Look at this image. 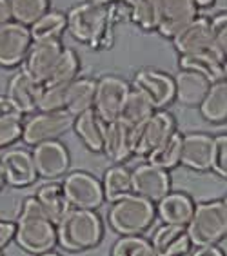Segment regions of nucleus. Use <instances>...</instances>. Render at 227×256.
Segmentation results:
<instances>
[{"instance_id": "nucleus-31", "label": "nucleus", "mask_w": 227, "mask_h": 256, "mask_svg": "<svg viewBox=\"0 0 227 256\" xmlns=\"http://www.w3.org/2000/svg\"><path fill=\"white\" fill-rule=\"evenodd\" d=\"M102 189H104V198L109 202H116L120 198L131 194V172L124 166H113L109 168L102 180Z\"/></svg>"}, {"instance_id": "nucleus-22", "label": "nucleus", "mask_w": 227, "mask_h": 256, "mask_svg": "<svg viewBox=\"0 0 227 256\" xmlns=\"http://www.w3.org/2000/svg\"><path fill=\"white\" fill-rule=\"evenodd\" d=\"M151 244L158 256H184L191 249L188 229L182 226H168V224H164L154 231Z\"/></svg>"}, {"instance_id": "nucleus-20", "label": "nucleus", "mask_w": 227, "mask_h": 256, "mask_svg": "<svg viewBox=\"0 0 227 256\" xmlns=\"http://www.w3.org/2000/svg\"><path fill=\"white\" fill-rule=\"evenodd\" d=\"M133 134L134 129L122 120L106 124L104 151L108 158L114 164H122L133 156Z\"/></svg>"}, {"instance_id": "nucleus-44", "label": "nucleus", "mask_w": 227, "mask_h": 256, "mask_svg": "<svg viewBox=\"0 0 227 256\" xmlns=\"http://www.w3.org/2000/svg\"><path fill=\"white\" fill-rule=\"evenodd\" d=\"M11 22V11L8 6V0H0V26Z\"/></svg>"}, {"instance_id": "nucleus-14", "label": "nucleus", "mask_w": 227, "mask_h": 256, "mask_svg": "<svg viewBox=\"0 0 227 256\" xmlns=\"http://www.w3.org/2000/svg\"><path fill=\"white\" fill-rule=\"evenodd\" d=\"M134 89H138L153 104L154 109H164L174 100V80L156 69H142L134 74Z\"/></svg>"}, {"instance_id": "nucleus-4", "label": "nucleus", "mask_w": 227, "mask_h": 256, "mask_svg": "<svg viewBox=\"0 0 227 256\" xmlns=\"http://www.w3.org/2000/svg\"><path fill=\"white\" fill-rule=\"evenodd\" d=\"M154 216V204L134 192L113 202L109 209V224L122 236H140L153 226Z\"/></svg>"}, {"instance_id": "nucleus-24", "label": "nucleus", "mask_w": 227, "mask_h": 256, "mask_svg": "<svg viewBox=\"0 0 227 256\" xmlns=\"http://www.w3.org/2000/svg\"><path fill=\"white\" fill-rule=\"evenodd\" d=\"M74 133L78 134L80 140L88 146V149L100 153L104 149V134H106V122L100 118L94 109H88L78 116H74L73 122Z\"/></svg>"}, {"instance_id": "nucleus-5", "label": "nucleus", "mask_w": 227, "mask_h": 256, "mask_svg": "<svg viewBox=\"0 0 227 256\" xmlns=\"http://www.w3.org/2000/svg\"><path fill=\"white\" fill-rule=\"evenodd\" d=\"M191 246H216L227 236V207L224 200H212L194 206L191 220L186 226Z\"/></svg>"}, {"instance_id": "nucleus-35", "label": "nucleus", "mask_w": 227, "mask_h": 256, "mask_svg": "<svg viewBox=\"0 0 227 256\" xmlns=\"http://www.w3.org/2000/svg\"><path fill=\"white\" fill-rule=\"evenodd\" d=\"M8 6L11 11V18L28 28L50 11L48 10L50 0H8Z\"/></svg>"}, {"instance_id": "nucleus-36", "label": "nucleus", "mask_w": 227, "mask_h": 256, "mask_svg": "<svg viewBox=\"0 0 227 256\" xmlns=\"http://www.w3.org/2000/svg\"><path fill=\"white\" fill-rule=\"evenodd\" d=\"M111 256H158L153 244L142 236H120L114 242Z\"/></svg>"}, {"instance_id": "nucleus-28", "label": "nucleus", "mask_w": 227, "mask_h": 256, "mask_svg": "<svg viewBox=\"0 0 227 256\" xmlns=\"http://www.w3.org/2000/svg\"><path fill=\"white\" fill-rule=\"evenodd\" d=\"M200 113L208 122L220 124L227 120V80L212 82L209 93L200 104Z\"/></svg>"}, {"instance_id": "nucleus-33", "label": "nucleus", "mask_w": 227, "mask_h": 256, "mask_svg": "<svg viewBox=\"0 0 227 256\" xmlns=\"http://www.w3.org/2000/svg\"><path fill=\"white\" fill-rule=\"evenodd\" d=\"M131 22L146 31H154L160 26L162 0H131Z\"/></svg>"}, {"instance_id": "nucleus-12", "label": "nucleus", "mask_w": 227, "mask_h": 256, "mask_svg": "<svg viewBox=\"0 0 227 256\" xmlns=\"http://www.w3.org/2000/svg\"><path fill=\"white\" fill-rule=\"evenodd\" d=\"M31 156L35 162L36 174L48 178V180L64 176L71 164L70 151L58 140H50V142H42L35 146Z\"/></svg>"}, {"instance_id": "nucleus-8", "label": "nucleus", "mask_w": 227, "mask_h": 256, "mask_svg": "<svg viewBox=\"0 0 227 256\" xmlns=\"http://www.w3.org/2000/svg\"><path fill=\"white\" fill-rule=\"evenodd\" d=\"M68 202L74 209H89L94 211L104 204V189L102 182H98L93 174L86 171H73L64 176L60 184Z\"/></svg>"}, {"instance_id": "nucleus-6", "label": "nucleus", "mask_w": 227, "mask_h": 256, "mask_svg": "<svg viewBox=\"0 0 227 256\" xmlns=\"http://www.w3.org/2000/svg\"><path fill=\"white\" fill-rule=\"evenodd\" d=\"M176 131L173 114L158 109L142 126L134 128L133 134V154L148 158L154 149L160 148L171 134Z\"/></svg>"}, {"instance_id": "nucleus-32", "label": "nucleus", "mask_w": 227, "mask_h": 256, "mask_svg": "<svg viewBox=\"0 0 227 256\" xmlns=\"http://www.w3.org/2000/svg\"><path fill=\"white\" fill-rule=\"evenodd\" d=\"M78 73H80L78 54L74 53L71 48H64L58 62H56V66H54V69L51 71L50 78L46 80L44 86L46 88H51V86L70 84L74 78H78Z\"/></svg>"}, {"instance_id": "nucleus-48", "label": "nucleus", "mask_w": 227, "mask_h": 256, "mask_svg": "<svg viewBox=\"0 0 227 256\" xmlns=\"http://www.w3.org/2000/svg\"><path fill=\"white\" fill-rule=\"evenodd\" d=\"M6 184V178H4V171H2V166H0V189L4 188Z\"/></svg>"}, {"instance_id": "nucleus-52", "label": "nucleus", "mask_w": 227, "mask_h": 256, "mask_svg": "<svg viewBox=\"0 0 227 256\" xmlns=\"http://www.w3.org/2000/svg\"><path fill=\"white\" fill-rule=\"evenodd\" d=\"M0 256H2V252H0Z\"/></svg>"}, {"instance_id": "nucleus-7", "label": "nucleus", "mask_w": 227, "mask_h": 256, "mask_svg": "<svg viewBox=\"0 0 227 256\" xmlns=\"http://www.w3.org/2000/svg\"><path fill=\"white\" fill-rule=\"evenodd\" d=\"M74 116L68 111H50V113H36L24 122L22 140L28 146H38L42 142L56 140L73 128Z\"/></svg>"}, {"instance_id": "nucleus-46", "label": "nucleus", "mask_w": 227, "mask_h": 256, "mask_svg": "<svg viewBox=\"0 0 227 256\" xmlns=\"http://www.w3.org/2000/svg\"><path fill=\"white\" fill-rule=\"evenodd\" d=\"M212 6H216L222 13H227V0H214V2H212Z\"/></svg>"}, {"instance_id": "nucleus-18", "label": "nucleus", "mask_w": 227, "mask_h": 256, "mask_svg": "<svg viewBox=\"0 0 227 256\" xmlns=\"http://www.w3.org/2000/svg\"><path fill=\"white\" fill-rule=\"evenodd\" d=\"M0 166L4 171L6 184L13 188H26L35 184L38 178L35 169V162L30 151L26 149H10L0 156Z\"/></svg>"}, {"instance_id": "nucleus-47", "label": "nucleus", "mask_w": 227, "mask_h": 256, "mask_svg": "<svg viewBox=\"0 0 227 256\" xmlns=\"http://www.w3.org/2000/svg\"><path fill=\"white\" fill-rule=\"evenodd\" d=\"M198 4V8H209V6H212V2L214 0H194Z\"/></svg>"}, {"instance_id": "nucleus-27", "label": "nucleus", "mask_w": 227, "mask_h": 256, "mask_svg": "<svg viewBox=\"0 0 227 256\" xmlns=\"http://www.w3.org/2000/svg\"><path fill=\"white\" fill-rule=\"evenodd\" d=\"M35 198L38 200V204L42 206V209H44L46 214L50 216V220L54 226H56V224L66 216V212L71 209L70 202H68V198H66L60 184H46V186L38 188Z\"/></svg>"}, {"instance_id": "nucleus-51", "label": "nucleus", "mask_w": 227, "mask_h": 256, "mask_svg": "<svg viewBox=\"0 0 227 256\" xmlns=\"http://www.w3.org/2000/svg\"><path fill=\"white\" fill-rule=\"evenodd\" d=\"M224 204H226V207H227V196H226V200H224Z\"/></svg>"}, {"instance_id": "nucleus-17", "label": "nucleus", "mask_w": 227, "mask_h": 256, "mask_svg": "<svg viewBox=\"0 0 227 256\" xmlns=\"http://www.w3.org/2000/svg\"><path fill=\"white\" fill-rule=\"evenodd\" d=\"M196 16L198 4L194 0H162V16L158 31L166 38H174Z\"/></svg>"}, {"instance_id": "nucleus-11", "label": "nucleus", "mask_w": 227, "mask_h": 256, "mask_svg": "<svg viewBox=\"0 0 227 256\" xmlns=\"http://www.w3.org/2000/svg\"><path fill=\"white\" fill-rule=\"evenodd\" d=\"M30 28L18 22H8L0 26V66L2 68H15L24 62L31 50Z\"/></svg>"}, {"instance_id": "nucleus-37", "label": "nucleus", "mask_w": 227, "mask_h": 256, "mask_svg": "<svg viewBox=\"0 0 227 256\" xmlns=\"http://www.w3.org/2000/svg\"><path fill=\"white\" fill-rule=\"evenodd\" d=\"M66 88L64 86H51L44 88V93L40 96L38 111L40 113H50V111H66Z\"/></svg>"}, {"instance_id": "nucleus-34", "label": "nucleus", "mask_w": 227, "mask_h": 256, "mask_svg": "<svg viewBox=\"0 0 227 256\" xmlns=\"http://www.w3.org/2000/svg\"><path fill=\"white\" fill-rule=\"evenodd\" d=\"M182 138L184 134H180L178 131H174L166 142L156 148L153 153L148 156V162L151 166H156L160 169H173L180 164V153H182Z\"/></svg>"}, {"instance_id": "nucleus-10", "label": "nucleus", "mask_w": 227, "mask_h": 256, "mask_svg": "<svg viewBox=\"0 0 227 256\" xmlns=\"http://www.w3.org/2000/svg\"><path fill=\"white\" fill-rule=\"evenodd\" d=\"M131 191L149 202H160L171 192V176L166 169L151 164H140L131 171Z\"/></svg>"}, {"instance_id": "nucleus-13", "label": "nucleus", "mask_w": 227, "mask_h": 256, "mask_svg": "<svg viewBox=\"0 0 227 256\" xmlns=\"http://www.w3.org/2000/svg\"><path fill=\"white\" fill-rule=\"evenodd\" d=\"M64 48L66 46L60 40H36L31 44L30 53L26 56L24 69L35 80L46 84V80L50 78L51 71L58 62Z\"/></svg>"}, {"instance_id": "nucleus-23", "label": "nucleus", "mask_w": 227, "mask_h": 256, "mask_svg": "<svg viewBox=\"0 0 227 256\" xmlns=\"http://www.w3.org/2000/svg\"><path fill=\"white\" fill-rule=\"evenodd\" d=\"M156 212L164 224L186 227L194 212V202L186 192H169L158 202Z\"/></svg>"}, {"instance_id": "nucleus-16", "label": "nucleus", "mask_w": 227, "mask_h": 256, "mask_svg": "<svg viewBox=\"0 0 227 256\" xmlns=\"http://www.w3.org/2000/svg\"><path fill=\"white\" fill-rule=\"evenodd\" d=\"M44 88L46 86L42 82L35 80L26 69H22L11 76L6 96L22 114H30L38 111V102L44 93Z\"/></svg>"}, {"instance_id": "nucleus-49", "label": "nucleus", "mask_w": 227, "mask_h": 256, "mask_svg": "<svg viewBox=\"0 0 227 256\" xmlns=\"http://www.w3.org/2000/svg\"><path fill=\"white\" fill-rule=\"evenodd\" d=\"M38 256H60V254H56V252H44V254H38Z\"/></svg>"}, {"instance_id": "nucleus-39", "label": "nucleus", "mask_w": 227, "mask_h": 256, "mask_svg": "<svg viewBox=\"0 0 227 256\" xmlns=\"http://www.w3.org/2000/svg\"><path fill=\"white\" fill-rule=\"evenodd\" d=\"M211 169L218 176L227 178V133L212 138V162Z\"/></svg>"}, {"instance_id": "nucleus-15", "label": "nucleus", "mask_w": 227, "mask_h": 256, "mask_svg": "<svg viewBox=\"0 0 227 256\" xmlns=\"http://www.w3.org/2000/svg\"><path fill=\"white\" fill-rule=\"evenodd\" d=\"M173 44L180 54L218 51L212 36V26L208 16H196L173 38Z\"/></svg>"}, {"instance_id": "nucleus-3", "label": "nucleus", "mask_w": 227, "mask_h": 256, "mask_svg": "<svg viewBox=\"0 0 227 256\" xmlns=\"http://www.w3.org/2000/svg\"><path fill=\"white\" fill-rule=\"evenodd\" d=\"M104 238L102 218L89 209L71 207L56 224V244L68 251H86L96 247Z\"/></svg>"}, {"instance_id": "nucleus-41", "label": "nucleus", "mask_w": 227, "mask_h": 256, "mask_svg": "<svg viewBox=\"0 0 227 256\" xmlns=\"http://www.w3.org/2000/svg\"><path fill=\"white\" fill-rule=\"evenodd\" d=\"M13 238H15V224L0 220V249L8 246Z\"/></svg>"}, {"instance_id": "nucleus-25", "label": "nucleus", "mask_w": 227, "mask_h": 256, "mask_svg": "<svg viewBox=\"0 0 227 256\" xmlns=\"http://www.w3.org/2000/svg\"><path fill=\"white\" fill-rule=\"evenodd\" d=\"M180 68L196 71V73L204 74L211 82H218V80L224 78L226 60L220 54V51H204V53L180 54Z\"/></svg>"}, {"instance_id": "nucleus-38", "label": "nucleus", "mask_w": 227, "mask_h": 256, "mask_svg": "<svg viewBox=\"0 0 227 256\" xmlns=\"http://www.w3.org/2000/svg\"><path fill=\"white\" fill-rule=\"evenodd\" d=\"M22 129H24V114H13L0 120V149L22 138Z\"/></svg>"}, {"instance_id": "nucleus-30", "label": "nucleus", "mask_w": 227, "mask_h": 256, "mask_svg": "<svg viewBox=\"0 0 227 256\" xmlns=\"http://www.w3.org/2000/svg\"><path fill=\"white\" fill-rule=\"evenodd\" d=\"M68 30V18L60 11H48L30 26V33L33 42L36 40H60V36Z\"/></svg>"}, {"instance_id": "nucleus-42", "label": "nucleus", "mask_w": 227, "mask_h": 256, "mask_svg": "<svg viewBox=\"0 0 227 256\" xmlns=\"http://www.w3.org/2000/svg\"><path fill=\"white\" fill-rule=\"evenodd\" d=\"M13 114H22L18 111V109L13 106V102H11L8 96H2L0 94V120L2 118H8V116H13Z\"/></svg>"}, {"instance_id": "nucleus-45", "label": "nucleus", "mask_w": 227, "mask_h": 256, "mask_svg": "<svg viewBox=\"0 0 227 256\" xmlns=\"http://www.w3.org/2000/svg\"><path fill=\"white\" fill-rule=\"evenodd\" d=\"M94 4H102V6H109V4H116V2H124V4H129L131 0H91Z\"/></svg>"}, {"instance_id": "nucleus-50", "label": "nucleus", "mask_w": 227, "mask_h": 256, "mask_svg": "<svg viewBox=\"0 0 227 256\" xmlns=\"http://www.w3.org/2000/svg\"><path fill=\"white\" fill-rule=\"evenodd\" d=\"M224 80H227V64H226V69H224Z\"/></svg>"}, {"instance_id": "nucleus-9", "label": "nucleus", "mask_w": 227, "mask_h": 256, "mask_svg": "<svg viewBox=\"0 0 227 256\" xmlns=\"http://www.w3.org/2000/svg\"><path fill=\"white\" fill-rule=\"evenodd\" d=\"M129 84L116 74H106L96 80V91H94L93 109L106 124L118 120L124 102L128 98Z\"/></svg>"}, {"instance_id": "nucleus-29", "label": "nucleus", "mask_w": 227, "mask_h": 256, "mask_svg": "<svg viewBox=\"0 0 227 256\" xmlns=\"http://www.w3.org/2000/svg\"><path fill=\"white\" fill-rule=\"evenodd\" d=\"M156 109L153 108V104L149 102V98L144 93H140L138 89H131L128 94V98L124 102V108L120 111L118 120L126 122L131 128H138L146 120L154 113Z\"/></svg>"}, {"instance_id": "nucleus-2", "label": "nucleus", "mask_w": 227, "mask_h": 256, "mask_svg": "<svg viewBox=\"0 0 227 256\" xmlns=\"http://www.w3.org/2000/svg\"><path fill=\"white\" fill-rule=\"evenodd\" d=\"M15 240L26 252L35 256L50 252L56 246V226L35 196H28L22 204L15 224Z\"/></svg>"}, {"instance_id": "nucleus-40", "label": "nucleus", "mask_w": 227, "mask_h": 256, "mask_svg": "<svg viewBox=\"0 0 227 256\" xmlns=\"http://www.w3.org/2000/svg\"><path fill=\"white\" fill-rule=\"evenodd\" d=\"M212 36H214V46L220 51L227 64V13H220L211 20Z\"/></svg>"}, {"instance_id": "nucleus-26", "label": "nucleus", "mask_w": 227, "mask_h": 256, "mask_svg": "<svg viewBox=\"0 0 227 256\" xmlns=\"http://www.w3.org/2000/svg\"><path fill=\"white\" fill-rule=\"evenodd\" d=\"M96 80L91 78H74L66 88V111L73 116H78L88 109H93Z\"/></svg>"}, {"instance_id": "nucleus-1", "label": "nucleus", "mask_w": 227, "mask_h": 256, "mask_svg": "<svg viewBox=\"0 0 227 256\" xmlns=\"http://www.w3.org/2000/svg\"><path fill=\"white\" fill-rule=\"evenodd\" d=\"M68 31L78 42L88 44L94 51H106L113 46L114 28L108 13V6L91 0L80 2L68 11Z\"/></svg>"}, {"instance_id": "nucleus-19", "label": "nucleus", "mask_w": 227, "mask_h": 256, "mask_svg": "<svg viewBox=\"0 0 227 256\" xmlns=\"http://www.w3.org/2000/svg\"><path fill=\"white\" fill-rule=\"evenodd\" d=\"M212 162V138L206 133H189L182 138L180 164L192 171H209Z\"/></svg>"}, {"instance_id": "nucleus-43", "label": "nucleus", "mask_w": 227, "mask_h": 256, "mask_svg": "<svg viewBox=\"0 0 227 256\" xmlns=\"http://www.w3.org/2000/svg\"><path fill=\"white\" fill-rule=\"evenodd\" d=\"M191 256H226L224 251L216 246H206V247H196L191 252Z\"/></svg>"}, {"instance_id": "nucleus-21", "label": "nucleus", "mask_w": 227, "mask_h": 256, "mask_svg": "<svg viewBox=\"0 0 227 256\" xmlns=\"http://www.w3.org/2000/svg\"><path fill=\"white\" fill-rule=\"evenodd\" d=\"M173 80L174 98L180 100V104H184V106H200L212 84L204 74L191 71V69H180Z\"/></svg>"}]
</instances>
